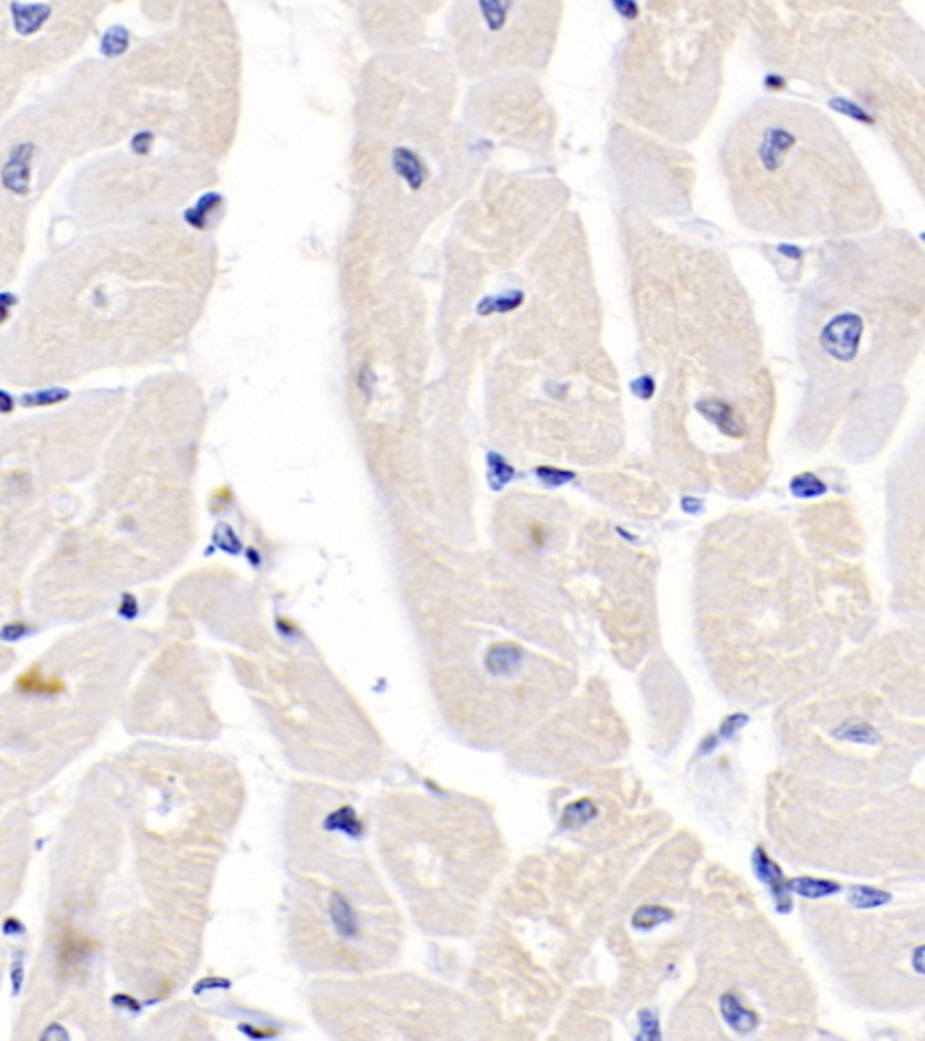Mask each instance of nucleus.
I'll use <instances>...</instances> for the list:
<instances>
[{
	"label": "nucleus",
	"instance_id": "1",
	"mask_svg": "<svg viewBox=\"0 0 925 1041\" xmlns=\"http://www.w3.org/2000/svg\"><path fill=\"white\" fill-rule=\"evenodd\" d=\"M371 823L347 785L295 779L282 816L284 944L302 971L364 975L394 967L407 919L367 850Z\"/></svg>",
	"mask_w": 925,
	"mask_h": 1041
},
{
	"label": "nucleus",
	"instance_id": "2",
	"mask_svg": "<svg viewBox=\"0 0 925 1041\" xmlns=\"http://www.w3.org/2000/svg\"><path fill=\"white\" fill-rule=\"evenodd\" d=\"M385 873L421 933L472 940L501 870L494 810L421 774L387 781L367 805Z\"/></svg>",
	"mask_w": 925,
	"mask_h": 1041
},
{
	"label": "nucleus",
	"instance_id": "3",
	"mask_svg": "<svg viewBox=\"0 0 925 1041\" xmlns=\"http://www.w3.org/2000/svg\"><path fill=\"white\" fill-rule=\"evenodd\" d=\"M736 214L785 237L859 234L877 223L866 172L826 114L768 102L745 114L725 143Z\"/></svg>",
	"mask_w": 925,
	"mask_h": 1041
},
{
	"label": "nucleus",
	"instance_id": "4",
	"mask_svg": "<svg viewBox=\"0 0 925 1041\" xmlns=\"http://www.w3.org/2000/svg\"><path fill=\"white\" fill-rule=\"evenodd\" d=\"M306 1002L313 1022L333 1040L483 1038L481 1013L465 987L396 966L364 975L318 976Z\"/></svg>",
	"mask_w": 925,
	"mask_h": 1041
},
{
	"label": "nucleus",
	"instance_id": "5",
	"mask_svg": "<svg viewBox=\"0 0 925 1041\" xmlns=\"http://www.w3.org/2000/svg\"><path fill=\"white\" fill-rule=\"evenodd\" d=\"M20 114L0 134V288L19 272L31 207L89 134L82 94Z\"/></svg>",
	"mask_w": 925,
	"mask_h": 1041
},
{
	"label": "nucleus",
	"instance_id": "6",
	"mask_svg": "<svg viewBox=\"0 0 925 1041\" xmlns=\"http://www.w3.org/2000/svg\"><path fill=\"white\" fill-rule=\"evenodd\" d=\"M93 4H0V122L40 75L75 57Z\"/></svg>",
	"mask_w": 925,
	"mask_h": 1041
},
{
	"label": "nucleus",
	"instance_id": "7",
	"mask_svg": "<svg viewBox=\"0 0 925 1041\" xmlns=\"http://www.w3.org/2000/svg\"><path fill=\"white\" fill-rule=\"evenodd\" d=\"M752 866H754V872H756L757 879L767 884L774 899H776L777 910L786 911L792 910V901H790V890H788V881L785 879V875L781 872V868L777 866L767 852L757 846L752 854Z\"/></svg>",
	"mask_w": 925,
	"mask_h": 1041
},
{
	"label": "nucleus",
	"instance_id": "8",
	"mask_svg": "<svg viewBox=\"0 0 925 1041\" xmlns=\"http://www.w3.org/2000/svg\"><path fill=\"white\" fill-rule=\"evenodd\" d=\"M91 951H93V942L89 938L76 935L73 931H67L66 935L60 938V949H58L60 969L76 973L87 962Z\"/></svg>",
	"mask_w": 925,
	"mask_h": 1041
},
{
	"label": "nucleus",
	"instance_id": "9",
	"mask_svg": "<svg viewBox=\"0 0 925 1041\" xmlns=\"http://www.w3.org/2000/svg\"><path fill=\"white\" fill-rule=\"evenodd\" d=\"M721 1016L734 1031H754L759 1023L756 1011L747 1009L736 995H723L720 1000Z\"/></svg>",
	"mask_w": 925,
	"mask_h": 1041
},
{
	"label": "nucleus",
	"instance_id": "10",
	"mask_svg": "<svg viewBox=\"0 0 925 1041\" xmlns=\"http://www.w3.org/2000/svg\"><path fill=\"white\" fill-rule=\"evenodd\" d=\"M788 890L794 891L799 897L804 899H823V897H830L841 891V886L837 882L828 881V879H813V877H799L794 881L788 882Z\"/></svg>",
	"mask_w": 925,
	"mask_h": 1041
},
{
	"label": "nucleus",
	"instance_id": "11",
	"mask_svg": "<svg viewBox=\"0 0 925 1041\" xmlns=\"http://www.w3.org/2000/svg\"><path fill=\"white\" fill-rule=\"evenodd\" d=\"M671 919H673V911L667 910L664 906L647 904V906H642V908L636 910L635 915H633V926H635V929H640V931H649V929L658 928L660 924L669 922Z\"/></svg>",
	"mask_w": 925,
	"mask_h": 1041
},
{
	"label": "nucleus",
	"instance_id": "12",
	"mask_svg": "<svg viewBox=\"0 0 925 1041\" xmlns=\"http://www.w3.org/2000/svg\"><path fill=\"white\" fill-rule=\"evenodd\" d=\"M837 738L841 740L853 741V743H862V745H877L880 741L879 732L875 731L871 725L864 722H848L844 723L842 727H839L837 731L833 732Z\"/></svg>",
	"mask_w": 925,
	"mask_h": 1041
},
{
	"label": "nucleus",
	"instance_id": "13",
	"mask_svg": "<svg viewBox=\"0 0 925 1041\" xmlns=\"http://www.w3.org/2000/svg\"><path fill=\"white\" fill-rule=\"evenodd\" d=\"M597 816V805L591 799H579L570 803L564 814H562V826L564 828H575L589 823Z\"/></svg>",
	"mask_w": 925,
	"mask_h": 1041
},
{
	"label": "nucleus",
	"instance_id": "14",
	"mask_svg": "<svg viewBox=\"0 0 925 1041\" xmlns=\"http://www.w3.org/2000/svg\"><path fill=\"white\" fill-rule=\"evenodd\" d=\"M891 901V895L888 891L877 890V888H869V886H853L850 891V902L855 908L860 910H871V908H880L884 904H888Z\"/></svg>",
	"mask_w": 925,
	"mask_h": 1041
},
{
	"label": "nucleus",
	"instance_id": "15",
	"mask_svg": "<svg viewBox=\"0 0 925 1041\" xmlns=\"http://www.w3.org/2000/svg\"><path fill=\"white\" fill-rule=\"evenodd\" d=\"M19 687L20 691L29 694H58L62 691V682L57 678L47 680L40 675L38 669H33L26 675L20 676Z\"/></svg>",
	"mask_w": 925,
	"mask_h": 1041
},
{
	"label": "nucleus",
	"instance_id": "16",
	"mask_svg": "<svg viewBox=\"0 0 925 1041\" xmlns=\"http://www.w3.org/2000/svg\"><path fill=\"white\" fill-rule=\"evenodd\" d=\"M640 1025H642V1032L638 1038H644V1040H660V1027H658V1018L653 1011H642L640 1013Z\"/></svg>",
	"mask_w": 925,
	"mask_h": 1041
},
{
	"label": "nucleus",
	"instance_id": "17",
	"mask_svg": "<svg viewBox=\"0 0 925 1041\" xmlns=\"http://www.w3.org/2000/svg\"><path fill=\"white\" fill-rule=\"evenodd\" d=\"M922 953H924V948H922V946H920V948H916V951H915L916 973H922Z\"/></svg>",
	"mask_w": 925,
	"mask_h": 1041
}]
</instances>
